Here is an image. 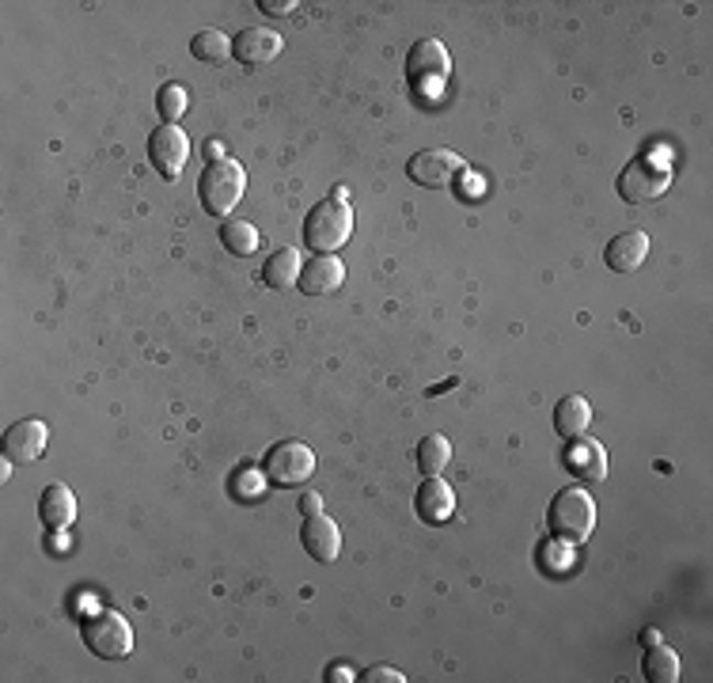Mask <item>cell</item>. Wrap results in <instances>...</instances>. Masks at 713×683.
Returning <instances> with one entry per match:
<instances>
[{
    "instance_id": "83f0119b",
    "label": "cell",
    "mask_w": 713,
    "mask_h": 683,
    "mask_svg": "<svg viewBox=\"0 0 713 683\" xmlns=\"http://www.w3.org/2000/svg\"><path fill=\"white\" fill-rule=\"evenodd\" d=\"M259 8L266 15H289L296 4H292V0H259Z\"/></svg>"
},
{
    "instance_id": "484cf974",
    "label": "cell",
    "mask_w": 713,
    "mask_h": 683,
    "mask_svg": "<svg viewBox=\"0 0 713 683\" xmlns=\"http://www.w3.org/2000/svg\"><path fill=\"white\" fill-rule=\"evenodd\" d=\"M360 683H407L399 669H391V664H372V669H365L357 676Z\"/></svg>"
},
{
    "instance_id": "9c48e42d",
    "label": "cell",
    "mask_w": 713,
    "mask_h": 683,
    "mask_svg": "<svg viewBox=\"0 0 713 683\" xmlns=\"http://www.w3.org/2000/svg\"><path fill=\"white\" fill-rule=\"evenodd\" d=\"M407 175L414 178L418 186L444 191L455 175H463V160L455 156V152H449V149H425L407 164Z\"/></svg>"
},
{
    "instance_id": "cb8c5ba5",
    "label": "cell",
    "mask_w": 713,
    "mask_h": 683,
    "mask_svg": "<svg viewBox=\"0 0 713 683\" xmlns=\"http://www.w3.org/2000/svg\"><path fill=\"white\" fill-rule=\"evenodd\" d=\"M156 110H160L163 126H175L179 118L186 115V88L183 84H163L160 96H156Z\"/></svg>"
},
{
    "instance_id": "44dd1931",
    "label": "cell",
    "mask_w": 713,
    "mask_h": 683,
    "mask_svg": "<svg viewBox=\"0 0 713 683\" xmlns=\"http://www.w3.org/2000/svg\"><path fill=\"white\" fill-rule=\"evenodd\" d=\"M191 54L202 65H225L231 57V39L225 31H217V28H205V31H197L191 39Z\"/></svg>"
},
{
    "instance_id": "277c9868",
    "label": "cell",
    "mask_w": 713,
    "mask_h": 683,
    "mask_svg": "<svg viewBox=\"0 0 713 683\" xmlns=\"http://www.w3.org/2000/svg\"><path fill=\"white\" fill-rule=\"evenodd\" d=\"M84 646L99 657V661H122L133 653V627L126 615L118 611H91L80 627Z\"/></svg>"
},
{
    "instance_id": "4316f807",
    "label": "cell",
    "mask_w": 713,
    "mask_h": 683,
    "mask_svg": "<svg viewBox=\"0 0 713 683\" xmlns=\"http://www.w3.org/2000/svg\"><path fill=\"white\" fill-rule=\"evenodd\" d=\"M558 554H562V546H558V543H543V546H539V562H543L551 574H558V570H565V566H573V559H558Z\"/></svg>"
},
{
    "instance_id": "ac0fdd59",
    "label": "cell",
    "mask_w": 713,
    "mask_h": 683,
    "mask_svg": "<svg viewBox=\"0 0 713 683\" xmlns=\"http://www.w3.org/2000/svg\"><path fill=\"white\" fill-rule=\"evenodd\" d=\"M592 425V406L584 395H565L562 403L554 406V433L562 441L584 437V430Z\"/></svg>"
},
{
    "instance_id": "ffe728a7",
    "label": "cell",
    "mask_w": 713,
    "mask_h": 683,
    "mask_svg": "<svg viewBox=\"0 0 713 683\" xmlns=\"http://www.w3.org/2000/svg\"><path fill=\"white\" fill-rule=\"evenodd\" d=\"M641 676L649 683H676L680 680V657H676L672 646L657 642L646 649V657H641Z\"/></svg>"
},
{
    "instance_id": "e0dca14e",
    "label": "cell",
    "mask_w": 713,
    "mask_h": 683,
    "mask_svg": "<svg viewBox=\"0 0 713 683\" xmlns=\"http://www.w3.org/2000/svg\"><path fill=\"white\" fill-rule=\"evenodd\" d=\"M39 520L46 524V532H65L76 520V494L65 483H50L39 501Z\"/></svg>"
},
{
    "instance_id": "9a60e30c",
    "label": "cell",
    "mask_w": 713,
    "mask_h": 683,
    "mask_svg": "<svg viewBox=\"0 0 713 683\" xmlns=\"http://www.w3.org/2000/svg\"><path fill=\"white\" fill-rule=\"evenodd\" d=\"M649 259V236L641 228H630V232H618L612 243L604 247V262L607 270L615 273H634L641 270V262Z\"/></svg>"
},
{
    "instance_id": "1f68e13d",
    "label": "cell",
    "mask_w": 713,
    "mask_h": 683,
    "mask_svg": "<svg viewBox=\"0 0 713 683\" xmlns=\"http://www.w3.org/2000/svg\"><path fill=\"white\" fill-rule=\"evenodd\" d=\"M463 194H467V198H475V194L483 198V178H467V191Z\"/></svg>"
},
{
    "instance_id": "8992f818",
    "label": "cell",
    "mask_w": 713,
    "mask_h": 683,
    "mask_svg": "<svg viewBox=\"0 0 713 683\" xmlns=\"http://www.w3.org/2000/svg\"><path fill=\"white\" fill-rule=\"evenodd\" d=\"M262 475L273 486H300L315 475V452L300 441H278L273 448H266L262 456Z\"/></svg>"
},
{
    "instance_id": "4dcf8cb0",
    "label": "cell",
    "mask_w": 713,
    "mask_h": 683,
    "mask_svg": "<svg viewBox=\"0 0 713 683\" xmlns=\"http://www.w3.org/2000/svg\"><path fill=\"white\" fill-rule=\"evenodd\" d=\"M657 642H665V638H660V630H641V646H657Z\"/></svg>"
},
{
    "instance_id": "30bf717a",
    "label": "cell",
    "mask_w": 713,
    "mask_h": 683,
    "mask_svg": "<svg viewBox=\"0 0 713 683\" xmlns=\"http://www.w3.org/2000/svg\"><path fill=\"white\" fill-rule=\"evenodd\" d=\"M46 444H50L46 422L23 418V422H15L12 430L4 433V456L12 459V464H34V459L46 452Z\"/></svg>"
},
{
    "instance_id": "d6986e66",
    "label": "cell",
    "mask_w": 713,
    "mask_h": 683,
    "mask_svg": "<svg viewBox=\"0 0 713 683\" xmlns=\"http://www.w3.org/2000/svg\"><path fill=\"white\" fill-rule=\"evenodd\" d=\"M300 270H304V262H300V251H296V247H281V251H273L270 259H266L262 281H266L270 289H296Z\"/></svg>"
},
{
    "instance_id": "52a82bcc",
    "label": "cell",
    "mask_w": 713,
    "mask_h": 683,
    "mask_svg": "<svg viewBox=\"0 0 713 683\" xmlns=\"http://www.w3.org/2000/svg\"><path fill=\"white\" fill-rule=\"evenodd\" d=\"M449 73H452V57H449V50H444L441 39H422V42H414V46H410L407 76H410V84H414V88L436 91L444 80H449Z\"/></svg>"
},
{
    "instance_id": "6da1fadb",
    "label": "cell",
    "mask_w": 713,
    "mask_h": 683,
    "mask_svg": "<svg viewBox=\"0 0 713 683\" xmlns=\"http://www.w3.org/2000/svg\"><path fill=\"white\" fill-rule=\"evenodd\" d=\"M247 191V171L236 156H217L209 160L197 178V198H202L209 217H228L236 209V202Z\"/></svg>"
},
{
    "instance_id": "3957f363",
    "label": "cell",
    "mask_w": 713,
    "mask_h": 683,
    "mask_svg": "<svg viewBox=\"0 0 713 683\" xmlns=\"http://www.w3.org/2000/svg\"><path fill=\"white\" fill-rule=\"evenodd\" d=\"M354 236V209L338 198H323L304 217V247L315 254H334Z\"/></svg>"
},
{
    "instance_id": "5b68a950",
    "label": "cell",
    "mask_w": 713,
    "mask_h": 683,
    "mask_svg": "<svg viewBox=\"0 0 713 683\" xmlns=\"http://www.w3.org/2000/svg\"><path fill=\"white\" fill-rule=\"evenodd\" d=\"M668 183H672V167H668V160L646 152V156L630 160V164L618 171V198L634 202V205L657 202L660 194L668 191Z\"/></svg>"
},
{
    "instance_id": "5bb4252c",
    "label": "cell",
    "mask_w": 713,
    "mask_h": 683,
    "mask_svg": "<svg viewBox=\"0 0 713 683\" xmlns=\"http://www.w3.org/2000/svg\"><path fill=\"white\" fill-rule=\"evenodd\" d=\"M342 281H346V267H342L338 254H315V259L304 262V270H300L296 289L304 296H326V293H334Z\"/></svg>"
},
{
    "instance_id": "2e32d148",
    "label": "cell",
    "mask_w": 713,
    "mask_h": 683,
    "mask_svg": "<svg viewBox=\"0 0 713 683\" xmlns=\"http://www.w3.org/2000/svg\"><path fill=\"white\" fill-rule=\"evenodd\" d=\"M414 509H418V517H422L425 524H444V520H449L452 512H455L452 486L444 483L441 475L425 478V483L418 486V494H414Z\"/></svg>"
},
{
    "instance_id": "7c38bea8",
    "label": "cell",
    "mask_w": 713,
    "mask_h": 683,
    "mask_svg": "<svg viewBox=\"0 0 713 683\" xmlns=\"http://www.w3.org/2000/svg\"><path fill=\"white\" fill-rule=\"evenodd\" d=\"M300 543H304V551L312 554L315 562H334L342 551V532L338 524H334L331 517H323V512H312V517H304V524H300Z\"/></svg>"
},
{
    "instance_id": "603a6c76",
    "label": "cell",
    "mask_w": 713,
    "mask_h": 683,
    "mask_svg": "<svg viewBox=\"0 0 713 683\" xmlns=\"http://www.w3.org/2000/svg\"><path fill=\"white\" fill-rule=\"evenodd\" d=\"M220 243L228 247L231 254H255L259 251V228L251 225V220H225L220 225Z\"/></svg>"
},
{
    "instance_id": "8fae6325",
    "label": "cell",
    "mask_w": 713,
    "mask_h": 683,
    "mask_svg": "<svg viewBox=\"0 0 713 683\" xmlns=\"http://www.w3.org/2000/svg\"><path fill=\"white\" fill-rule=\"evenodd\" d=\"M562 464H565V471L573 478H581V483H599V478L607 475V452L599 441L573 437V441H565Z\"/></svg>"
},
{
    "instance_id": "ba28073f",
    "label": "cell",
    "mask_w": 713,
    "mask_h": 683,
    "mask_svg": "<svg viewBox=\"0 0 713 683\" xmlns=\"http://www.w3.org/2000/svg\"><path fill=\"white\" fill-rule=\"evenodd\" d=\"M186 160H191V137L179 130V126H160V130L149 133V164L156 167L160 178L179 183Z\"/></svg>"
},
{
    "instance_id": "d4e9b609",
    "label": "cell",
    "mask_w": 713,
    "mask_h": 683,
    "mask_svg": "<svg viewBox=\"0 0 713 683\" xmlns=\"http://www.w3.org/2000/svg\"><path fill=\"white\" fill-rule=\"evenodd\" d=\"M228 490L236 494V498L244 501H255L262 494V471H255V467H244V471H236L228 478Z\"/></svg>"
},
{
    "instance_id": "4fadbf2b",
    "label": "cell",
    "mask_w": 713,
    "mask_h": 683,
    "mask_svg": "<svg viewBox=\"0 0 713 683\" xmlns=\"http://www.w3.org/2000/svg\"><path fill=\"white\" fill-rule=\"evenodd\" d=\"M278 54H281V34L266 31V28H247L236 34V42H231V57H236L244 68H262Z\"/></svg>"
},
{
    "instance_id": "f546056e",
    "label": "cell",
    "mask_w": 713,
    "mask_h": 683,
    "mask_svg": "<svg viewBox=\"0 0 713 683\" xmlns=\"http://www.w3.org/2000/svg\"><path fill=\"white\" fill-rule=\"evenodd\" d=\"M326 680H334V683H346V680H354V672H349L346 664H334V669L326 672Z\"/></svg>"
},
{
    "instance_id": "7a4b0ae2",
    "label": "cell",
    "mask_w": 713,
    "mask_h": 683,
    "mask_svg": "<svg viewBox=\"0 0 713 683\" xmlns=\"http://www.w3.org/2000/svg\"><path fill=\"white\" fill-rule=\"evenodd\" d=\"M547 524H551L554 540L565 543H584L596 528V498L581 486H565L551 498L547 509Z\"/></svg>"
},
{
    "instance_id": "7402d4cb",
    "label": "cell",
    "mask_w": 713,
    "mask_h": 683,
    "mask_svg": "<svg viewBox=\"0 0 713 683\" xmlns=\"http://www.w3.org/2000/svg\"><path fill=\"white\" fill-rule=\"evenodd\" d=\"M449 459H452L449 437H441V433H429V437L418 441V471H422L425 478L441 475L444 467H449Z\"/></svg>"
},
{
    "instance_id": "f1b7e54d",
    "label": "cell",
    "mask_w": 713,
    "mask_h": 683,
    "mask_svg": "<svg viewBox=\"0 0 713 683\" xmlns=\"http://www.w3.org/2000/svg\"><path fill=\"white\" fill-rule=\"evenodd\" d=\"M323 509V494H304V498H300V512H304V517H312V512H320Z\"/></svg>"
}]
</instances>
